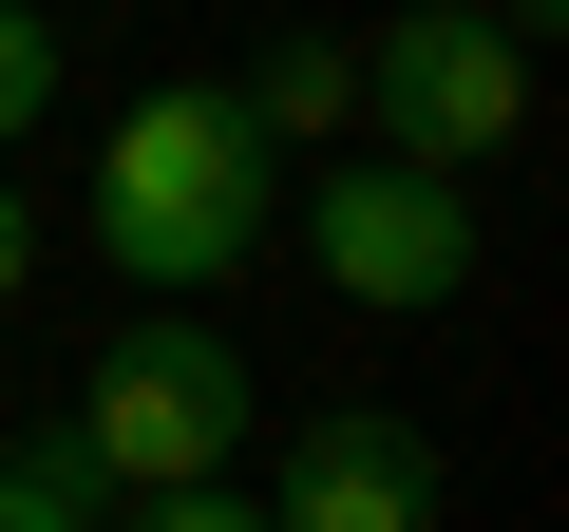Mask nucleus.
<instances>
[{
    "label": "nucleus",
    "instance_id": "f257e3e1",
    "mask_svg": "<svg viewBox=\"0 0 569 532\" xmlns=\"http://www.w3.org/2000/svg\"><path fill=\"white\" fill-rule=\"evenodd\" d=\"M96 247L133 266V305H190V286H228V266L284 247V134L247 115V77H171V96L114 115Z\"/></svg>",
    "mask_w": 569,
    "mask_h": 532
},
{
    "label": "nucleus",
    "instance_id": "9b49d317",
    "mask_svg": "<svg viewBox=\"0 0 569 532\" xmlns=\"http://www.w3.org/2000/svg\"><path fill=\"white\" fill-rule=\"evenodd\" d=\"M493 20H512V39H550V0H493Z\"/></svg>",
    "mask_w": 569,
    "mask_h": 532
},
{
    "label": "nucleus",
    "instance_id": "0eeeda50",
    "mask_svg": "<svg viewBox=\"0 0 569 532\" xmlns=\"http://www.w3.org/2000/svg\"><path fill=\"white\" fill-rule=\"evenodd\" d=\"M0 532H114L77 456H0Z\"/></svg>",
    "mask_w": 569,
    "mask_h": 532
},
{
    "label": "nucleus",
    "instance_id": "1a4fd4ad",
    "mask_svg": "<svg viewBox=\"0 0 569 532\" xmlns=\"http://www.w3.org/2000/svg\"><path fill=\"white\" fill-rule=\"evenodd\" d=\"M133 532H266V494H228V475H171V494H152Z\"/></svg>",
    "mask_w": 569,
    "mask_h": 532
},
{
    "label": "nucleus",
    "instance_id": "7ed1b4c3",
    "mask_svg": "<svg viewBox=\"0 0 569 532\" xmlns=\"http://www.w3.org/2000/svg\"><path fill=\"white\" fill-rule=\"evenodd\" d=\"M361 115L399 171H475L531 134V39L493 20V0H399V20L361 39Z\"/></svg>",
    "mask_w": 569,
    "mask_h": 532
},
{
    "label": "nucleus",
    "instance_id": "6e6552de",
    "mask_svg": "<svg viewBox=\"0 0 569 532\" xmlns=\"http://www.w3.org/2000/svg\"><path fill=\"white\" fill-rule=\"evenodd\" d=\"M39 96H58V20H39V0H0V152L39 134Z\"/></svg>",
    "mask_w": 569,
    "mask_h": 532
},
{
    "label": "nucleus",
    "instance_id": "f03ea898",
    "mask_svg": "<svg viewBox=\"0 0 569 532\" xmlns=\"http://www.w3.org/2000/svg\"><path fill=\"white\" fill-rule=\"evenodd\" d=\"M228 437H247V362L190 324V305H152V324H114L96 343V381H77V475L96 494H171V475H228Z\"/></svg>",
    "mask_w": 569,
    "mask_h": 532
},
{
    "label": "nucleus",
    "instance_id": "39448f33",
    "mask_svg": "<svg viewBox=\"0 0 569 532\" xmlns=\"http://www.w3.org/2000/svg\"><path fill=\"white\" fill-rule=\"evenodd\" d=\"M266 532H437V437H418L399 400L305 418V437H284V475H266Z\"/></svg>",
    "mask_w": 569,
    "mask_h": 532
},
{
    "label": "nucleus",
    "instance_id": "20e7f679",
    "mask_svg": "<svg viewBox=\"0 0 569 532\" xmlns=\"http://www.w3.org/2000/svg\"><path fill=\"white\" fill-rule=\"evenodd\" d=\"M305 266H323L342 305H380V324H437V305L475 286V190H456V171L361 152V171H323V190H305Z\"/></svg>",
    "mask_w": 569,
    "mask_h": 532
},
{
    "label": "nucleus",
    "instance_id": "9d476101",
    "mask_svg": "<svg viewBox=\"0 0 569 532\" xmlns=\"http://www.w3.org/2000/svg\"><path fill=\"white\" fill-rule=\"evenodd\" d=\"M20 266H39V209H20V190H0V305H20Z\"/></svg>",
    "mask_w": 569,
    "mask_h": 532
},
{
    "label": "nucleus",
    "instance_id": "423d86ee",
    "mask_svg": "<svg viewBox=\"0 0 569 532\" xmlns=\"http://www.w3.org/2000/svg\"><path fill=\"white\" fill-rule=\"evenodd\" d=\"M247 115H266V134H342V115H361V39H266Z\"/></svg>",
    "mask_w": 569,
    "mask_h": 532
}]
</instances>
